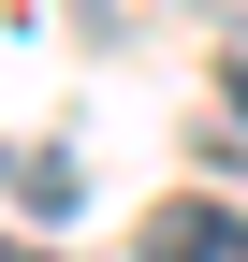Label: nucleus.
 <instances>
[{
    "label": "nucleus",
    "mask_w": 248,
    "mask_h": 262,
    "mask_svg": "<svg viewBox=\"0 0 248 262\" xmlns=\"http://www.w3.org/2000/svg\"><path fill=\"white\" fill-rule=\"evenodd\" d=\"M219 88H234V117H248V58H234V73H219Z\"/></svg>",
    "instance_id": "7ed1b4c3"
},
{
    "label": "nucleus",
    "mask_w": 248,
    "mask_h": 262,
    "mask_svg": "<svg viewBox=\"0 0 248 262\" xmlns=\"http://www.w3.org/2000/svg\"><path fill=\"white\" fill-rule=\"evenodd\" d=\"M146 262H248V219L234 204H161L146 219Z\"/></svg>",
    "instance_id": "f257e3e1"
},
{
    "label": "nucleus",
    "mask_w": 248,
    "mask_h": 262,
    "mask_svg": "<svg viewBox=\"0 0 248 262\" xmlns=\"http://www.w3.org/2000/svg\"><path fill=\"white\" fill-rule=\"evenodd\" d=\"M0 262H44V248H15V233H0Z\"/></svg>",
    "instance_id": "20e7f679"
},
{
    "label": "nucleus",
    "mask_w": 248,
    "mask_h": 262,
    "mask_svg": "<svg viewBox=\"0 0 248 262\" xmlns=\"http://www.w3.org/2000/svg\"><path fill=\"white\" fill-rule=\"evenodd\" d=\"M0 189H15V204H73V160H58V146H15Z\"/></svg>",
    "instance_id": "f03ea898"
}]
</instances>
